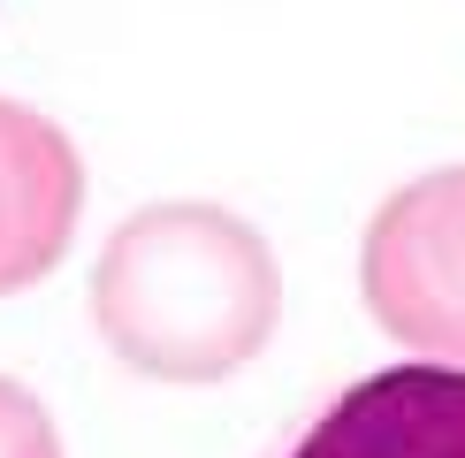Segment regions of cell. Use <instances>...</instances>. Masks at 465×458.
Masks as SVG:
<instances>
[{"instance_id": "obj_1", "label": "cell", "mask_w": 465, "mask_h": 458, "mask_svg": "<svg viewBox=\"0 0 465 458\" xmlns=\"http://www.w3.org/2000/svg\"><path fill=\"white\" fill-rule=\"evenodd\" d=\"M282 321V267L244 214L214 199L138 206L92 260V329L145 382H229Z\"/></svg>"}, {"instance_id": "obj_2", "label": "cell", "mask_w": 465, "mask_h": 458, "mask_svg": "<svg viewBox=\"0 0 465 458\" xmlns=\"http://www.w3.org/2000/svg\"><path fill=\"white\" fill-rule=\"evenodd\" d=\"M359 291L374 329L412 359L465 367V168H435L381 199L359 244Z\"/></svg>"}, {"instance_id": "obj_3", "label": "cell", "mask_w": 465, "mask_h": 458, "mask_svg": "<svg viewBox=\"0 0 465 458\" xmlns=\"http://www.w3.org/2000/svg\"><path fill=\"white\" fill-rule=\"evenodd\" d=\"M275 458H465V367L404 359L351 382Z\"/></svg>"}, {"instance_id": "obj_4", "label": "cell", "mask_w": 465, "mask_h": 458, "mask_svg": "<svg viewBox=\"0 0 465 458\" xmlns=\"http://www.w3.org/2000/svg\"><path fill=\"white\" fill-rule=\"evenodd\" d=\"M84 214V161L69 130L24 100H0V298L54 275Z\"/></svg>"}, {"instance_id": "obj_5", "label": "cell", "mask_w": 465, "mask_h": 458, "mask_svg": "<svg viewBox=\"0 0 465 458\" xmlns=\"http://www.w3.org/2000/svg\"><path fill=\"white\" fill-rule=\"evenodd\" d=\"M0 458H62V428L15 374H0Z\"/></svg>"}]
</instances>
